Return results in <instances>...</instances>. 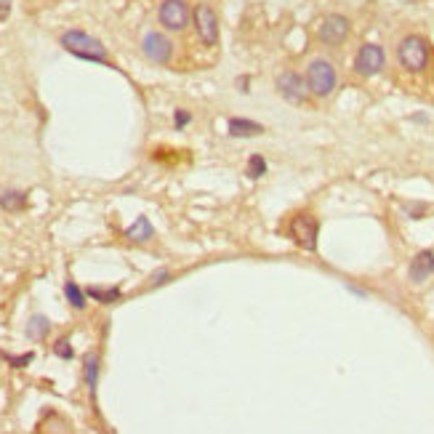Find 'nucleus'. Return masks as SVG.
Instances as JSON below:
<instances>
[{
    "mask_svg": "<svg viewBox=\"0 0 434 434\" xmlns=\"http://www.w3.org/2000/svg\"><path fill=\"white\" fill-rule=\"evenodd\" d=\"M128 240H133V243H147V240H152V235H155V229H152V224H149V219H144V216H139L136 222L128 226Z\"/></svg>",
    "mask_w": 434,
    "mask_h": 434,
    "instance_id": "obj_13",
    "label": "nucleus"
},
{
    "mask_svg": "<svg viewBox=\"0 0 434 434\" xmlns=\"http://www.w3.org/2000/svg\"><path fill=\"white\" fill-rule=\"evenodd\" d=\"M192 22H195V29H198V38L205 46H216L219 43V19H216V13H213V8L208 3L195 6Z\"/></svg>",
    "mask_w": 434,
    "mask_h": 434,
    "instance_id": "obj_7",
    "label": "nucleus"
},
{
    "mask_svg": "<svg viewBox=\"0 0 434 434\" xmlns=\"http://www.w3.org/2000/svg\"><path fill=\"white\" fill-rule=\"evenodd\" d=\"M429 56H432V48L421 35H408L397 46V59L408 72H423L429 65Z\"/></svg>",
    "mask_w": 434,
    "mask_h": 434,
    "instance_id": "obj_2",
    "label": "nucleus"
},
{
    "mask_svg": "<svg viewBox=\"0 0 434 434\" xmlns=\"http://www.w3.org/2000/svg\"><path fill=\"white\" fill-rule=\"evenodd\" d=\"M432 272H434V253L432 250H423V253H419V256L413 259V264H410V280H413V283H421V280H426Z\"/></svg>",
    "mask_w": 434,
    "mask_h": 434,
    "instance_id": "obj_11",
    "label": "nucleus"
},
{
    "mask_svg": "<svg viewBox=\"0 0 434 434\" xmlns=\"http://www.w3.org/2000/svg\"><path fill=\"white\" fill-rule=\"evenodd\" d=\"M142 51L149 62H155V65H168L173 56V43L171 38H165L163 32H147L144 38H142Z\"/></svg>",
    "mask_w": 434,
    "mask_h": 434,
    "instance_id": "obj_9",
    "label": "nucleus"
},
{
    "mask_svg": "<svg viewBox=\"0 0 434 434\" xmlns=\"http://www.w3.org/2000/svg\"><path fill=\"white\" fill-rule=\"evenodd\" d=\"M349 19L341 16V13H330L323 19V25H320V40L325 43V46H341L344 40L349 38Z\"/></svg>",
    "mask_w": 434,
    "mask_h": 434,
    "instance_id": "obj_10",
    "label": "nucleus"
},
{
    "mask_svg": "<svg viewBox=\"0 0 434 434\" xmlns=\"http://www.w3.org/2000/svg\"><path fill=\"white\" fill-rule=\"evenodd\" d=\"M160 25L171 32H182L187 25H189V6L184 0H163L158 11Z\"/></svg>",
    "mask_w": 434,
    "mask_h": 434,
    "instance_id": "obj_8",
    "label": "nucleus"
},
{
    "mask_svg": "<svg viewBox=\"0 0 434 434\" xmlns=\"http://www.w3.org/2000/svg\"><path fill=\"white\" fill-rule=\"evenodd\" d=\"M11 11V0H0V19H6Z\"/></svg>",
    "mask_w": 434,
    "mask_h": 434,
    "instance_id": "obj_22",
    "label": "nucleus"
},
{
    "mask_svg": "<svg viewBox=\"0 0 434 434\" xmlns=\"http://www.w3.org/2000/svg\"><path fill=\"white\" fill-rule=\"evenodd\" d=\"M336 83H339V72H336V67L330 65L328 59L320 56V59H312L306 65V86H309V93L325 99V96L333 93Z\"/></svg>",
    "mask_w": 434,
    "mask_h": 434,
    "instance_id": "obj_3",
    "label": "nucleus"
},
{
    "mask_svg": "<svg viewBox=\"0 0 434 434\" xmlns=\"http://www.w3.org/2000/svg\"><path fill=\"white\" fill-rule=\"evenodd\" d=\"M226 128H229V136H235V139H243V136H259V133H264L262 123H253V120H245V118H229Z\"/></svg>",
    "mask_w": 434,
    "mask_h": 434,
    "instance_id": "obj_12",
    "label": "nucleus"
},
{
    "mask_svg": "<svg viewBox=\"0 0 434 434\" xmlns=\"http://www.w3.org/2000/svg\"><path fill=\"white\" fill-rule=\"evenodd\" d=\"M288 232H290V237L296 240L299 248H304V250L317 248V232H320V224H317L315 216H309V213H299V216H293V219H290Z\"/></svg>",
    "mask_w": 434,
    "mask_h": 434,
    "instance_id": "obj_4",
    "label": "nucleus"
},
{
    "mask_svg": "<svg viewBox=\"0 0 434 434\" xmlns=\"http://www.w3.org/2000/svg\"><path fill=\"white\" fill-rule=\"evenodd\" d=\"M62 46L72 56H80V59H88V62H104L107 59V48L102 40L91 38L88 32L83 29H67L62 35Z\"/></svg>",
    "mask_w": 434,
    "mask_h": 434,
    "instance_id": "obj_1",
    "label": "nucleus"
},
{
    "mask_svg": "<svg viewBox=\"0 0 434 434\" xmlns=\"http://www.w3.org/2000/svg\"><path fill=\"white\" fill-rule=\"evenodd\" d=\"M275 86H277V93H280L285 102H290V104H304L306 96H309L306 78H301L299 72H290V69H285V72L277 75Z\"/></svg>",
    "mask_w": 434,
    "mask_h": 434,
    "instance_id": "obj_5",
    "label": "nucleus"
},
{
    "mask_svg": "<svg viewBox=\"0 0 434 434\" xmlns=\"http://www.w3.org/2000/svg\"><path fill=\"white\" fill-rule=\"evenodd\" d=\"M53 352L59 357H65V360H69L72 357V349H69V341L67 339H62V341H56V346H53Z\"/></svg>",
    "mask_w": 434,
    "mask_h": 434,
    "instance_id": "obj_20",
    "label": "nucleus"
},
{
    "mask_svg": "<svg viewBox=\"0 0 434 434\" xmlns=\"http://www.w3.org/2000/svg\"><path fill=\"white\" fill-rule=\"evenodd\" d=\"M65 296H67V301L72 304L75 309H83V306H86V293H83V290H80L75 283H67V285H65Z\"/></svg>",
    "mask_w": 434,
    "mask_h": 434,
    "instance_id": "obj_17",
    "label": "nucleus"
},
{
    "mask_svg": "<svg viewBox=\"0 0 434 434\" xmlns=\"http://www.w3.org/2000/svg\"><path fill=\"white\" fill-rule=\"evenodd\" d=\"M160 280H168V272H158V275L152 277V285H160Z\"/></svg>",
    "mask_w": 434,
    "mask_h": 434,
    "instance_id": "obj_24",
    "label": "nucleus"
},
{
    "mask_svg": "<svg viewBox=\"0 0 434 434\" xmlns=\"http://www.w3.org/2000/svg\"><path fill=\"white\" fill-rule=\"evenodd\" d=\"M189 112L187 109H176V115H173V123H176V128H182V126H187L189 123Z\"/></svg>",
    "mask_w": 434,
    "mask_h": 434,
    "instance_id": "obj_21",
    "label": "nucleus"
},
{
    "mask_svg": "<svg viewBox=\"0 0 434 434\" xmlns=\"http://www.w3.org/2000/svg\"><path fill=\"white\" fill-rule=\"evenodd\" d=\"M386 65V53L379 43H365L355 56V69L357 75H362V78H370V75H379Z\"/></svg>",
    "mask_w": 434,
    "mask_h": 434,
    "instance_id": "obj_6",
    "label": "nucleus"
},
{
    "mask_svg": "<svg viewBox=\"0 0 434 434\" xmlns=\"http://www.w3.org/2000/svg\"><path fill=\"white\" fill-rule=\"evenodd\" d=\"M96 373H99V360H96V355H88L86 357V381H88V386H96Z\"/></svg>",
    "mask_w": 434,
    "mask_h": 434,
    "instance_id": "obj_19",
    "label": "nucleus"
},
{
    "mask_svg": "<svg viewBox=\"0 0 434 434\" xmlns=\"http://www.w3.org/2000/svg\"><path fill=\"white\" fill-rule=\"evenodd\" d=\"M88 296H93L96 301H102V304H112V301H115V299L120 296V290H118V288H109V290L91 288V290H88Z\"/></svg>",
    "mask_w": 434,
    "mask_h": 434,
    "instance_id": "obj_18",
    "label": "nucleus"
},
{
    "mask_svg": "<svg viewBox=\"0 0 434 434\" xmlns=\"http://www.w3.org/2000/svg\"><path fill=\"white\" fill-rule=\"evenodd\" d=\"M0 205H3L6 211H22L27 205V195L25 192H19V189H8V192L0 195Z\"/></svg>",
    "mask_w": 434,
    "mask_h": 434,
    "instance_id": "obj_14",
    "label": "nucleus"
},
{
    "mask_svg": "<svg viewBox=\"0 0 434 434\" xmlns=\"http://www.w3.org/2000/svg\"><path fill=\"white\" fill-rule=\"evenodd\" d=\"M29 360H32V355H25V357H11V362H13V365H27Z\"/></svg>",
    "mask_w": 434,
    "mask_h": 434,
    "instance_id": "obj_23",
    "label": "nucleus"
},
{
    "mask_svg": "<svg viewBox=\"0 0 434 434\" xmlns=\"http://www.w3.org/2000/svg\"><path fill=\"white\" fill-rule=\"evenodd\" d=\"M51 330V323H48V317L43 315H35L29 320V325H27V336L32 339V341H40V339H46V333Z\"/></svg>",
    "mask_w": 434,
    "mask_h": 434,
    "instance_id": "obj_15",
    "label": "nucleus"
},
{
    "mask_svg": "<svg viewBox=\"0 0 434 434\" xmlns=\"http://www.w3.org/2000/svg\"><path fill=\"white\" fill-rule=\"evenodd\" d=\"M264 173H266V160H264L262 155H250L245 176H248V179H262Z\"/></svg>",
    "mask_w": 434,
    "mask_h": 434,
    "instance_id": "obj_16",
    "label": "nucleus"
}]
</instances>
